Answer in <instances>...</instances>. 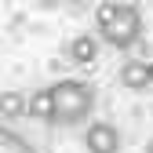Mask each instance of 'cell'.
<instances>
[{"label":"cell","instance_id":"obj_7","mask_svg":"<svg viewBox=\"0 0 153 153\" xmlns=\"http://www.w3.org/2000/svg\"><path fill=\"white\" fill-rule=\"evenodd\" d=\"M0 113H4V120H18L22 113H29V99L22 91H4V99H0Z\"/></svg>","mask_w":153,"mask_h":153},{"label":"cell","instance_id":"obj_10","mask_svg":"<svg viewBox=\"0 0 153 153\" xmlns=\"http://www.w3.org/2000/svg\"><path fill=\"white\" fill-rule=\"evenodd\" d=\"M146 153H153V139H149V146H146Z\"/></svg>","mask_w":153,"mask_h":153},{"label":"cell","instance_id":"obj_11","mask_svg":"<svg viewBox=\"0 0 153 153\" xmlns=\"http://www.w3.org/2000/svg\"><path fill=\"white\" fill-rule=\"evenodd\" d=\"M149 80H153V62H149Z\"/></svg>","mask_w":153,"mask_h":153},{"label":"cell","instance_id":"obj_3","mask_svg":"<svg viewBox=\"0 0 153 153\" xmlns=\"http://www.w3.org/2000/svg\"><path fill=\"white\" fill-rule=\"evenodd\" d=\"M84 146L88 153H120V131L109 120H91L84 131Z\"/></svg>","mask_w":153,"mask_h":153},{"label":"cell","instance_id":"obj_1","mask_svg":"<svg viewBox=\"0 0 153 153\" xmlns=\"http://www.w3.org/2000/svg\"><path fill=\"white\" fill-rule=\"evenodd\" d=\"M55 91V124H80L91 117V109H95V88L84 84V80H59V84H51Z\"/></svg>","mask_w":153,"mask_h":153},{"label":"cell","instance_id":"obj_9","mask_svg":"<svg viewBox=\"0 0 153 153\" xmlns=\"http://www.w3.org/2000/svg\"><path fill=\"white\" fill-rule=\"evenodd\" d=\"M117 7H120V4H99V7H95V26H106L109 18L117 15Z\"/></svg>","mask_w":153,"mask_h":153},{"label":"cell","instance_id":"obj_4","mask_svg":"<svg viewBox=\"0 0 153 153\" xmlns=\"http://www.w3.org/2000/svg\"><path fill=\"white\" fill-rule=\"evenodd\" d=\"M117 80H120L128 91H146V88L153 84V80H149V62H139V59H128V62H120Z\"/></svg>","mask_w":153,"mask_h":153},{"label":"cell","instance_id":"obj_2","mask_svg":"<svg viewBox=\"0 0 153 153\" xmlns=\"http://www.w3.org/2000/svg\"><path fill=\"white\" fill-rule=\"evenodd\" d=\"M99 33H102V40L109 48H120L124 51V48H131L142 36V11L135 4H120L117 15H113L106 26H99Z\"/></svg>","mask_w":153,"mask_h":153},{"label":"cell","instance_id":"obj_8","mask_svg":"<svg viewBox=\"0 0 153 153\" xmlns=\"http://www.w3.org/2000/svg\"><path fill=\"white\" fill-rule=\"evenodd\" d=\"M0 153H33L22 135H15L11 128H0Z\"/></svg>","mask_w":153,"mask_h":153},{"label":"cell","instance_id":"obj_6","mask_svg":"<svg viewBox=\"0 0 153 153\" xmlns=\"http://www.w3.org/2000/svg\"><path fill=\"white\" fill-rule=\"evenodd\" d=\"M69 59L76 66H91L99 59V40H95V33H76L73 44H69Z\"/></svg>","mask_w":153,"mask_h":153},{"label":"cell","instance_id":"obj_5","mask_svg":"<svg viewBox=\"0 0 153 153\" xmlns=\"http://www.w3.org/2000/svg\"><path fill=\"white\" fill-rule=\"evenodd\" d=\"M29 117L44 120V124H55V91L51 88H36L29 95Z\"/></svg>","mask_w":153,"mask_h":153},{"label":"cell","instance_id":"obj_12","mask_svg":"<svg viewBox=\"0 0 153 153\" xmlns=\"http://www.w3.org/2000/svg\"><path fill=\"white\" fill-rule=\"evenodd\" d=\"M33 153H36V149H33Z\"/></svg>","mask_w":153,"mask_h":153}]
</instances>
